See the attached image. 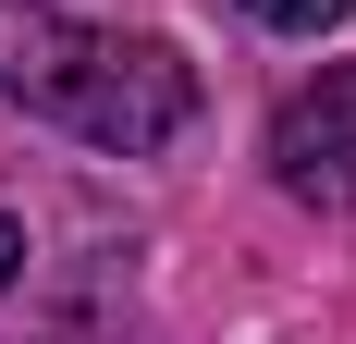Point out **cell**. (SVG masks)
Returning a JSON list of instances; mask_svg holds the SVG:
<instances>
[{
	"label": "cell",
	"instance_id": "4",
	"mask_svg": "<svg viewBox=\"0 0 356 344\" xmlns=\"http://www.w3.org/2000/svg\"><path fill=\"white\" fill-rule=\"evenodd\" d=\"M246 13H258V25H283V37H320L344 0H246Z\"/></svg>",
	"mask_w": 356,
	"mask_h": 344
},
{
	"label": "cell",
	"instance_id": "5",
	"mask_svg": "<svg viewBox=\"0 0 356 344\" xmlns=\"http://www.w3.org/2000/svg\"><path fill=\"white\" fill-rule=\"evenodd\" d=\"M25 283V221H0V295Z\"/></svg>",
	"mask_w": 356,
	"mask_h": 344
},
{
	"label": "cell",
	"instance_id": "3",
	"mask_svg": "<svg viewBox=\"0 0 356 344\" xmlns=\"http://www.w3.org/2000/svg\"><path fill=\"white\" fill-rule=\"evenodd\" d=\"M74 49H86V37L62 25V13H49V0H0V99H62V74H74Z\"/></svg>",
	"mask_w": 356,
	"mask_h": 344
},
{
	"label": "cell",
	"instance_id": "1",
	"mask_svg": "<svg viewBox=\"0 0 356 344\" xmlns=\"http://www.w3.org/2000/svg\"><path fill=\"white\" fill-rule=\"evenodd\" d=\"M49 111L86 148H111V160H147V148H172L197 123V62H184L172 37H86Z\"/></svg>",
	"mask_w": 356,
	"mask_h": 344
},
{
	"label": "cell",
	"instance_id": "2",
	"mask_svg": "<svg viewBox=\"0 0 356 344\" xmlns=\"http://www.w3.org/2000/svg\"><path fill=\"white\" fill-rule=\"evenodd\" d=\"M270 172L307 209H356V62H320L270 111Z\"/></svg>",
	"mask_w": 356,
	"mask_h": 344
}]
</instances>
